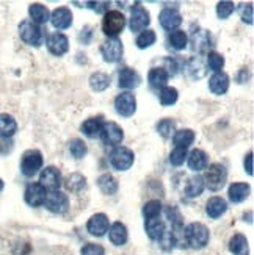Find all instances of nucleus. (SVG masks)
I'll list each match as a JSON object with an SVG mask.
<instances>
[{"mask_svg": "<svg viewBox=\"0 0 254 255\" xmlns=\"http://www.w3.org/2000/svg\"><path fill=\"white\" fill-rule=\"evenodd\" d=\"M184 238L185 243L193 249H203L209 245V240H211V234H209V229L201 224V223H192L185 227L184 230Z\"/></svg>", "mask_w": 254, "mask_h": 255, "instance_id": "f257e3e1", "label": "nucleus"}, {"mask_svg": "<svg viewBox=\"0 0 254 255\" xmlns=\"http://www.w3.org/2000/svg\"><path fill=\"white\" fill-rule=\"evenodd\" d=\"M204 186H207L211 191H220L228 182V171L223 164L214 163L207 166V171L203 177Z\"/></svg>", "mask_w": 254, "mask_h": 255, "instance_id": "f03ea898", "label": "nucleus"}, {"mask_svg": "<svg viewBox=\"0 0 254 255\" xmlns=\"http://www.w3.org/2000/svg\"><path fill=\"white\" fill-rule=\"evenodd\" d=\"M126 27V17L118 9H112L104 13L102 17V31L108 38H116Z\"/></svg>", "mask_w": 254, "mask_h": 255, "instance_id": "7ed1b4c3", "label": "nucleus"}, {"mask_svg": "<svg viewBox=\"0 0 254 255\" xmlns=\"http://www.w3.org/2000/svg\"><path fill=\"white\" fill-rule=\"evenodd\" d=\"M19 36L28 46L38 47L44 41V30L31 20H22L19 24Z\"/></svg>", "mask_w": 254, "mask_h": 255, "instance_id": "20e7f679", "label": "nucleus"}, {"mask_svg": "<svg viewBox=\"0 0 254 255\" xmlns=\"http://www.w3.org/2000/svg\"><path fill=\"white\" fill-rule=\"evenodd\" d=\"M135 161V153L132 149L124 146H116L112 153H110V164L113 166L116 171H127L132 168Z\"/></svg>", "mask_w": 254, "mask_h": 255, "instance_id": "39448f33", "label": "nucleus"}, {"mask_svg": "<svg viewBox=\"0 0 254 255\" xmlns=\"http://www.w3.org/2000/svg\"><path fill=\"white\" fill-rule=\"evenodd\" d=\"M42 153L36 149H30L27 152H24L20 160V171L25 177H33L39 172V169L42 168Z\"/></svg>", "mask_w": 254, "mask_h": 255, "instance_id": "423d86ee", "label": "nucleus"}, {"mask_svg": "<svg viewBox=\"0 0 254 255\" xmlns=\"http://www.w3.org/2000/svg\"><path fill=\"white\" fill-rule=\"evenodd\" d=\"M151 24V16L149 11L141 6V3H135L130 9V30L137 33V31H145L148 30V25Z\"/></svg>", "mask_w": 254, "mask_h": 255, "instance_id": "0eeeda50", "label": "nucleus"}, {"mask_svg": "<svg viewBox=\"0 0 254 255\" xmlns=\"http://www.w3.org/2000/svg\"><path fill=\"white\" fill-rule=\"evenodd\" d=\"M46 207L49 212L55 213V215H61V213H66L69 208V199L64 193H61L60 190L57 191H49L47 196H46V201L42 204Z\"/></svg>", "mask_w": 254, "mask_h": 255, "instance_id": "6e6552de", "label": "nucleus"}, {"mask_svg": "<svg viewBox=\"0 0 254 255\" xmlns=\"http://www.w3.org/2000/svg\"><path fill=\"white\" fill-rule=\"evenodd\" d=\"M115 110L119 116L123 118H130L134 116L137 112V99L135 96L126 91V93H121L116 96L115 99Z\"/></svg>", "mask_w": 254, "mask_h": 255, "instance_id": "1a4fd4ad", "label": "nucleus"}, {"mask_svg": "<svg viewBox=\"0 0 254 255\" xmlns=\"http://www.w3.org/2000/svg\"><path fill=\"white\" fill-rule=\"evenodd\" d=\"M123 52H124V46L119 38H108L101 46V53L104 57V61L107 63L119 61L123 58Z\"/></svg>", "mask_w": 254, "mask_h": 255, "instance_id": "9d476101", "label": "nucleus"}, {"mask_svg": "<svg viewBox=\"0 0 254 255\" xmlns=\"http://www.w3.org/2000/svg\"><path fill=\"white\" fill-rule=\"evenodd\" d=\"M102 142L107 144V146H119L124 139V131L116 123H104L101 133H99Z\"/></svg>", "mask_w": 254, "mask_h": 255, "instance_id": "9b49d317", "label": "nucleus"}, {"mask_svg": "<svg viewBox=\"0 0 254 255\" xmlns=\"http://www.w3.org/2000/svg\"><path fill=\"white\" fill-rule=\"evenodd\" d=\"M38 183L46 191H57L61 185V172L55 166H47L41 171Z\"/></svg>", "mask_w": 254, "mask_h": 255, "instance_id": "f8f14e48", "label": "nucleus"}, {"mask_svg": "<svg viewBox=\"0 0 254 255\" xmlns=\"http://www.w3.org/2000/svg\"><path fill=\"white\" fill-rule=\"evenodd\" d=\"M46 44H47V50L52 55H55V57H61V55H64L69 50V39L64 33H60V31L49 35Z\"/></svg>", "mask_w": 254, "mask_h": 255, "instance_id": "ddd939ff", "label": "nucleus"}, {"mask_svg": "<svg viewBox=\"0 0 254 255\" xmlns=\"http://www.w3.org/2000/svg\"><path fill=\"white\" fill-rule=\"evenodd\" d=\"M49 20L57 30H66L72 25V13L68 6H58L57 9L52 11Z\"/></svg>", "mask_w": 254, "mask_h": 255, "instance_id": "4468645a", "label": "nucleus"}, {"mask_svg": "<svg viewBox=\"0 0 254 255\" xmlns=\"http://www.w3.org/2000/svg\"><path fill=\"white\" fill-rule=\"evenodd\" d=\"M110 223H108V216L104 213H96L90 219H88L86 230L90 232L94 237H104L108 232Z\"/></svg>", "mask_w": 254, "mask_h": 255, "instance_id": "2eb2a0df", "label": "nucleus"}, {"mask_svg": "<svg viewBox=\"0 0 254 255\" xmlns=\"http://www.w3.org/2000/svg\"><path fill=\"white\" fill-rule=\"evenodd\" d=\"M46 196L47 191L39 183H30L24 193V199L30 207H41L46 201Z\"/></svg>", "mask_w": 254, "mask_h": 255, "instance_id": "dca6fc26", "label": "nucleus"}, {"mask_svg": "<svg viewBox=\"0 0 254 255\" xmlns=\"http://www.w3.org/2000/svg\"><path fill=\"white\" fill-rule=\"evenodd\" d=\"M159 22L165 30L174 31V30H178V27L182 24V16L178 9L165 8L159 16Z\"/></svg>", "mask_w": 254, "mask_h": 255, "instance_id": "f3484780", "label": "nucleus"}, {"mask_svg": "<svg viewBox=\"0 0 254 255\" xmlns=\"http://www.w3.org/2000/svg\"><path fill=\"white\" fill-rule=\"evenodd\" d=\"M229 83H231V79L226 72H223V71L215 72L211 79H209V90L217 96H223L229 90Z\"/></svg>", "mask_w": 254, "mask_h": 255, "instance_id": "a211bd4d", "label": "nucleus"}, {"mask_svg": "<svg viewBox=\"0 0 254 255\" xmlns=\"http://www.w3.org/2000/svg\"><path fill=\"white\" fill-rule=\"evenodd\" d=\"M187 161H189V168L195 172H200L207 169L209 166V155L203 149H193L187 155Z\"/></svg>", "mask_w": 254, "mask_h": 255, "instance_id": "6ab92c4d", "label": "nucleus"}, {"mask_svg": "<svg viewBox=\"0 0 254 255\" xmlns=\"http://www.w3.org/2000/svg\"><path fill=\"white\" fill-rule=\"evenodd\" d=\"M140 82H141V77L134 69L124 68V69L119 71V75H118L119 88H124V90H134V88H137L140 85Z\"/></svg>", "mask_w": 254, "mask_h": 255, "instance_id": "aec40b11", "label": "nucleus"}, {"mask_svg": "<svg viewBox=\"0 0 254 255\" xmlns=\"http://www.w3.org/2000/svg\"><path fill=\"white\" fill-rule=\"evenodd\" d=\"M226 210H228V204H226L225 199L220 197V196L211 197L206 204V213L209 218H212V219L222 218L226 213Z\"/></svg>", "mask_w": 254, "mask_h": 255, "instance_id": "412c9836", "label": "nucleus"}, {"mask_svg": "<svg viewBox=\"0 0 254 255\" xmlns=\"http://www.w3.org/2000/svg\"><path fill=\"white\" fill-rule=\"evenodd\" d=\"M250 191H251V188H250L248 183H242V182L233 183V185L229 186V190H228L229 201H231V202H234V204L244 202L245 199L250 196Z\"/></svg>", "mask_w": 254, "mask_h": 255, "instance_id": "4be33fe9", "label": "nucleus"}, {"mask_svg": "<svg viewBox=\"0 0 254 255\" xmlns=\"http://www.w3.org/2000/svg\"><path fill=\"white\" fill-rule=\"evenodd\" d=\"M145 229H146V234L151 240H156L159 241L163 234L167 232V227H165V223L160 218H152V219H146L145 223Z\"/></svg>", "mask_w": 254, "mask_h": 255, "instance_id": "5701e85b", "label": "nucleus"}, {"mask_svg": "<svg viewBox=\"0 0 254 255\" xmlns=\"http://www.w3.org/2000/svg\"><path fill=\"white\" fill-rule=\"evenodd\" d=\"M108 237H110V241L113 243L115 246H123L127 243V227L123 224V223H115L110 226V230H108Z\"/></svg>", "mask_w": 254, "mask_h": 255, "instance_id": "b1692460", "label": "nucleus"}, {"mask_svg": "<svg viewBox=\"0 0 254 255\" xmlns=\"http://www.w3.org/2000/svg\"><path fill=\"white\" fill-rule=\"evenodd\" d=\"M165 215H167L170 224H171V229L174 232V235L178 237V234H184V219H182V215L178 208H176L174 205H168L167 208H165Z\"/></svg>", "mask_w": 254, "mask_h": 255, "instance_id": "393cba45", "label": "nucleus"}, {"mask_svg": "<svg viewBox=\"0 0 254 255\" xmlns=\"http://www.w3.org/2000/svg\"><path fill=\"white\" fill-rule=\"evenodd\" d=\"M28 14L31 17V22H35L38 25L46 24V22L50 19V13L47 6H44L42 3H31L28 6Z\"/></svg>", "mask_w": 254, "mask_h": 255, "instance_id": "a878e982", "label": "nucleus"}, {"mask_svg": "<svg viewBox=\"0 0 254 255\" xmlns=\"http://www.w3.org/2000/svg\"><path fill=\"white\" fill-rule=\"evenodd\" d=\"M97 186H99V190H101L104 194L107 196H113L116 191H118V180L115 179V177L112 174H102V175H99V179H97Z\"/></svg>", "mask_w": 254, "mask_h": 255, "instance_id": "bb28decb", "label": "nucleus"}, {"mask_svg": "<svg viewBox=\"0 0 254 255\" xmlns=\"http://www.w3.org/2000/svg\"><path fill=\"white\" fill-rule=\"evenodd\" d=\"M195 138H196V135H195L193 130H190V128H182V130H176V133L173 135V142H174L176 147L187 149V147L193 144Z\"/></svg>", "mask_w": 254, "mask_h": 255, "instance_id": "cd10ccee", "label": "nucleus"}, {"mask_svg": "<svg viewBox=\"0 0 254 255\" xmlns=\"http://www.w3.org/2000/svg\"><path fill=\"white\" fill-rule=\"evenodd\" d=\"M16 131H17L16 119L11 115H8V113L0 115V136H2V138H11Z\"/></svg>", "mask_w": 254, "mask_h": 255, "instance_id": "c85d7f7f", "label": "nucleus"}, {"mask_svg": "<svg viewBox=\"0 0 254 255\" xmlns=\"http://www.w3.org/2000/svg\"><path fill=\"white\" fill-rule=\"evenodd\" d=\"M170 75L163 68H152L148 74V82L152 88H165L168 83Z\"/></svg>", "mask_w": 254, "mask_h": 255, "instance_id": "c756f323", "label": "nucleus"}, {"mask_svg": "<svg viewBox=\"0 0 254 255\" xmlns=\"http://www.w3.org/2000/svg\"><path fill=\"white\" fill-rule=\"evenodd\" d=\"M192 42H193V50H198V52H204V50H207L209 47L212 46L211 35L207 33V30H198V31H195L193 38H192Z\"/></svg>", "mask_w": 254, "mask_h": 255, "instance_id": "7c9ffc66", "label": "nucleus"}, {"mask_svg": "<svg viewBox=\"0 0 254 255\" xmlns=\"http://www.w3.org/2000/svg\"><path fill=\"white\" fill-rule=\"evenodd\" d=\"M229 251L234 255H250L248 240L242 234H236L233 238L229 240Z\"/></svg>", "mask_w": 254, "mask_h": 255, "instance_id": "2f4dec72", "label": "nucleus"}, {"mask_svg": "<svg viewBox=\"0 0 254 255\" xmlns=\"http://www.w3.org/2000/svg\"><path fill=\"white\" fill-rule=\"evenodd\" d=\"M204 191V180L203 177L200 175H195V177H190L189 182L185 185V194L187 197H198L201 196Z\"/></svg>", "mask_w": 254, "mask_h": 255, "instance_id": "473e14b6", "label": "nucleus"}, {"mask_svg": "<svg viewBox=\"0 0 254 255\" xmlns=\"http://www.w3.org/2000/svg\"><path fill=\"white\" fill-rule=\"evenodd\" d=\"M168 44L170 47L174 49V50H184L187 47V44H189V36H187V33L182 31V30H174L170 33L168 36Z\"/></svg>", "mask_w": 254, "mask_h": 255, "instance_id": "72a5a7b5", "label": "nucleus"}, {"mask_svg": "<svg viewBox=\"0 0 254 255\" xmlns=\"http://www.w3.org/2000/svg\"><path fill=\"white\" fill-rule=\"evenodd\" d=\"M102 124L104 123L101 118H90L82 124V131L88 138H96V136H99V133H101Z\"/></svg>", "mask_w": 254, "mask_h": 255, "instance_id": "f704fd0d", "label": "nucleus"}, {"mask_svg": "<svg viewBox=\"0 0 254 255\" xmlns=\"http://www.w3.org/2000/svg\"><path fill=\"white\" fill-rule=\"evenodd\" d=\"M90 86L96 93H102L110 86V77L104 72H94L90 77Z\"/></svg>", "mask_w": 254, "mask_h": 255, "instance_id": "c9c22d12", "label": "nucleus"}, {"mask_svg": "<svg viewBox=\"0 0 254 255\" xmlns=\"http://www.w3.org/2000/svg\"><path fill=\"white\" fill-rule=\"evenodd\" d=\"M187 72L192 77L193 80H198V79H203L206 75V66L203 63V60L200 57H193L189 64H187Z\"/></svg>", "mask_w": 254, "mask_h": 255, "instance_id": "e433bc0d", "label": "nucleus"}, {"mask_svg": "<svg viewBox=\"0 0 254 255\" xmlns=\"http://www.w3.org/2000/svg\"><path fill=\"white\" fill-rule=\"evenodd\" d=\"M178 97H179V93L176 88L173 86H165L160 90L159 93V99H160V104L163 107H171L178 102Z\"/></svg>", "mask_w": 254, "mask_h": 255, "instance_id": "4c0bfd02", "label": "nucleus"}, {"mask_svg": "<svg viewBox=\"0 0 254 255\" xmlns=\"http://www.w3.org/2000/svg\"><path fill=\"white\" fill-rule=\"evenodd\" d=\"M157 41V35H156V31L154 30H145V31H141L138 38H137V47L138 49H148L151 46H154Z\"/></svg>", "mask_w": 254, "mask_h": 255, "instance_id": "58836bf2", "label": "nucleus"}, {"mask_svg": "<svg viewBox=\"0 0 254 255\" xmlns=\"http://www.w3.org/2000/svg\"><path fill=\"white\" fill-rule=\"evenodd\" d=\"M207 68L215 72H222L225 68V57L220 55L218 52H209L207 55Z\"/></svg>", "mask_w": 254, "mask_h": 255, "instance_id": "ea45409f", "label": "nucleus"}, {"mask_svg": "<svg viewBox=\"0 0 254 255\" xmlns=\"http://www.w3.org/2000/svg\"><path fill=\"white\" fill-rule=\"evenodd\" d=\"M162 212V202L160 201H149L143 207V216L145 219H152V218H159Z\"/></svg>", "mask_w": 254, "mask_h": 255, "instance_id": "a19ab883", "label": "nucleus"}, {"mask_svg": "<svg viewBox=\"0 0 254 255\" xmlns=\"http://www.w3.org/2000/svg\"><path fill=\"white\" fill-rule=\"evenodd\" d=\"M69 152L72 153V157L77 158V160H80L83 158L86 152H88V147H86V144L79 139V138H75V139H71L69 141Z\"/></svg>", "mask_w": 254, "mask_h": 255, "instance_id": "79ce46f5", "label": "nucleus"}, {"mask_svg": "<svg viewBox=\"0 0 254 255\" xmlns=\"http://www.w3.org/2000/svg\"><path fill=\"white\" fill-rule=\"evenodd\" d=\"M66 186H68L69 191L79 193L80 190H83V188L86 186V179L82 174H72V175H69L68 182H66Z\"/></svg>", "mask_w": 254, "mask_h": 255, "instance_id": "37998d69", "label": "nucleus"}, {"mask_svg": "<svg viewBox=\"0 0 254 255\" xmlns=\"http://www.w3.org/2000/svg\"><path fill=\"white\" fill-rule=\"evenodd\" d=\"M157 131L163 138H171L176 133V123L173 119H162L157 124Z\"/></svg>", "mask_w": 254, "mask_h": 255, "instance_id": "c03bdc74", "label": "nucleus"}, {"mask_svg": "<svg viewBox=\"0 0 254 255\" xmlns=\"http://www.w3.org/2000/svg\"><path fill=\"white\" fill-rule=\"evenodd\" d=\"M236 11V5L233 2H218L217 5V14L220 19H228Z\"/></svg>", "mask_w": 254, "mask_h": 255, "instance_id": "a18cd8bd", "label": "nucleus"}, {"mask_svg": "<svg viewBox=\"0 0 254 255\" xmlns=\"http://www.w3.org/2000/svg\"><path fill=\"white\" fill-rule=\"evenodd\" d=\"M187 155H189V153H187V149L174 147V150L170 153V163L173 166H181L187 160Z\"/></svg>", "mask_w": 254, "mask_h": 255, "instance_id": "49530a36", "label": "nucleus"}, {"mask_svg": "<svg viewBox=\"0 0 254 255\" xmlns=\"http://www.w3.org/2000/svg\"><path fill=\"white\" fill-rule=\"evenodd\" d=\"M82 255H105V251L101 245H86L82 249Z\"/></svg>", "mask_w": 254, "mask_h": 255, "instance_id": "de8ad7c7", "label": "nucleus"}, {"mask_svg": "<svg viewBox=\"0 0 254 255\" xmlns=\"http://www.w3.org/2000/svg\"><path fill=\"white\" fill-rule=\"evenodd\" d=\"M240 17L244 22L247 24H253V5L248 3V5H242L240 8Z\"/></svg>", "mask_w": 254, "mask_h": 255, "instance_id": "09e8293b", "label": "nucleus"}, {"mask_svg": "<svg viewBox=\"0 0 254 255\" xmlns=\"http://www.w3.org/2000/svg\"><path fill=\"white\" fill-rule=\"evenodd\" d=\"M165 64H167V68H163L165 71L168 72V75H176L179 72V64L176 63V60L174 58H165Z\"/></svg>", "mask_w": 254, "mask_h": 255, "instance_id": "8fccbe9b", "label": "nucleus"}, {"mask_svg": "<svg viewBox=\"0 0 254 255\" xmlns=\"http://www.w3.org/2000/svg\"><path fill=\"white\" fill-rule=\"evenodd\" d=\"M245 171L248 172V175H253V152H248L245 157Z\"/></svg>", "mask_w": 254, "mask_h": 255, "instance_id": "3c124183", "label": "nucleus"}, {"mask_svg": "<svg viewBox=\"0 0 254 255\" xmlns=\"http://www.w3.org/2000/svg\"><path fill=\"white\" fill-rule=\"evenodd\" d=\"M2 190H3V180L0 179V191H2Z\"/></svg>", "mask_w": 254, "mask_h": 255, "instance_id": "603ef678", "label": "nucleus"}]
</instances>
